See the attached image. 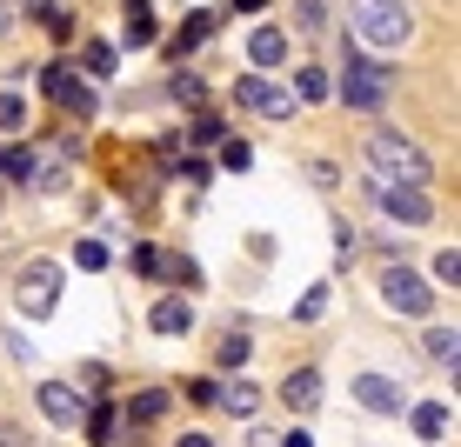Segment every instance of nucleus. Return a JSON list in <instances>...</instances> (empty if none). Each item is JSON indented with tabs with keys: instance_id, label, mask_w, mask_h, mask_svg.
<instances>
[{
	"instance_id": "f257e3e1",
	"label": "nucleus",
	"mask_w": 461,
	"mask_h": 447,
	"mask_svg": "<svg viewBox=\"0 0 461 447\" xmlns=\"http://www.w3.org/2000/svg\"><path fill=\"white\" fill-rule=\"evenodd\" d=\"M368 167H375V181H415V187H428V154L415 148L408 134H394V127H375L368 134Z\"/></svg>"
},
{
	"instance_id": "f03ea898",
	"label": "nucleus",
	"mask_w": 461,
	"mask_h": 447,
	"mask_svg": "<svg viewBox=\"0 0 461 447\" xmlns=\"http://www.w3.org/2000/svg\"><path fill=\"white\" fill-rule=\"evenodd\" d=\"M348 27L368 47H402L415 34V13H408V0H355V7H348Z\"/></svg>"
},
{
	"instance_id": "7ed1b4c3",
	"label": "nucleus",
	"mask_w": 461,
	"mask_h": 447,
	"mask_svg": "<svg viewBox=\"0 0 461 447\" xmlns=\"http://www.w3.org/2000/svg\"><path fill=\"white\" fill-rule=\"evenodd\" d=\"M388 87H394V67H381L368 54H341V107L381 114V107H388Z\"/></svg>"
},
{
	"instance_id": "20e7f679",
	"label": "nucleus",
	"mask_w": 461,
	"mask_h": 447,
	"mask_svg": "<svg viewBox=\"0 0 461 447\" xmlns=\"http://www.w3.org/2000/svg\"><path fill=\"white\" fill-rule=\"evenodd\" d=\"M14 308H21L27 321H47V314L60 308V261H27L21 274H14Z\"/></svg>"
},
{
	"instance_id": "39448f33",
	"label": "nucleus",
	"mask_w": 461,
	"mask_h": 447,
	"mask_svg": "<svg viewBox=\"0 0 461 447\" xmlns=\"http://www.w3.org/2000/svg\"><path fill=\"white\" fill-rule=\"evenodd\" d=\"M381 300H388L394 314H415L421 321V314L435 308V281H421L415 267H381Z\"/></svg>"
},
{
	"instance_id": "423d86ee",
	"label": "nucleus",
	"mask_w": 461,
	"mask_h": 447,
	"mask_svg": "<svg viewBox=\"0 0 461 447\" xmlns=\"http://www.w3.org/2000/svg\"><path fill=\"white\" fill-rule=\"evenodd\" d=\"M375 201H381V214L402 220V228H428V220H435V201H428L415 181H375Z\"/></svg>"
},
{
	"instance_id": "0eeeda50",
	"label": "nucleus",
	"mask_w": 461,
	"mask_h": 447,
	"mask_svg": "<svg viewBox=\"0 0 461 447\" xmlns=\"http://www.w3.org/2000/svg\"><path fill=\"white\" fill-rule=\"evenodd\" d=\"M47 94H54V101H60V114H74V121H94V114H101L94 87H87V81H74V74L60 67V60L47 67Z\"/></svg>"
},
{
	"instance_id": "6e6552de",
	"label": "nucleus",
	"mask_w": 461,
	"mask_h": 447,
	"mask_svg": "<svg viewBox=\"0 0 461 447\" xmlns=\"http://www.w3.org/2000/svg\"><path fill=\"white\" fill-rule=\"evenodd\" d=\"M234 101L241 107H254V114H275V121H294V107H301V94H288V87H267V81H234Z\"/></svg>"
},
{
	"instance_id": "1a4fd4ad",
	"label": "nucleus",
	"mask_w": 461,
	"mask_h": 447,
	"mask_svg": "<svg viewBox=\"0 0 461 447\" xmlns=\"http://www.w3.org/2000/svg\"><path fill=\"white\" fill-rule=\"evenodd\" d=\"M41 414H47L54 427H81L87 394H81V388H68V380H41Z\"/></svg>"
},
{
	"instance_id": "9d476101",
	"label": "nucleus",
	"mask_w": 461,
	"mask_h": 447,
	"mask_svg": "<svg viewBox=\"0 0 461 447\" xmlns=\"http://www.w3.org/2000/svg\"><path fill=\"white\" fill-rule=\"evenodd\" d=\"M355 401L368 407V414H402V407H408V394L394 388L388 374H361V380H355Z\"/></svg>"
},
{
	"instance_id": "9b49d317",
	"label": "nucleus",
	"mask_w": 461,
	"mask_h": 447,
	"mask_svg": "<svg viewBox=\"0 0 461 447\" xmlns=\"http://www.w3.org/2000/svg\"><path fill=\"white\" fill-rule=\"evenodd\" d=\"M281 401H288L294 414H314L321 407V367H294V374L281 380Z\"/></svg>"
},
{
	"instance_id": "f8f14e48",
	"label": "nucleus",
	"mask_w": 461,
	"mask_h": 447,
	"mask_svg": "<svg viewBox=\"0 0 461 447\" xmlns=\"http://www.w3.org/2000/svg\"><path fill=\"white\" fill-rule=\"evenodd\" d=\"M148 327H154V334H167V341H181V334H194V308H187L181 294H167V300H154Z\"/></svg>"
},
{
	"instance_id": "ddd939ff",
	"label": "nucleus",
	"mask_w": 461,
	"mask_h": 447,
	"mask_svg": "<svg viewBox=\"0 0 461 447\" xmlns=\"http://www.w3.org/2000/svg\"><path fill=\"white\" fill-rule=\"evenodd\" d=\"M248 60L254 67H281V60H288V34H281V27H254L248 34Z\"/></svg>"
},
{
	"instance_id": "4468645a",
	"label": "nucleus",
	"mask_w": 461,
	"mask_h": 447,
	"mask_svg": "<svg viewBox=\"0 0 461 447\" xmlns=\"http://www.w3.org/2000/svg\"><path fill=\"white\" fill-rule=\"evenodd\" d=\"M34 174H41L34 148H7V154H0V181H7V187H34Z\"/></svg>"
},
{
	"instance_id": "2eb2a0df",
	"label": "nucleus",
	"mask_w": 461,
	"mask_h": 447,
	"mask_svg": "<svg viewBox=\"0 0 461 447\" xmlns=\"http://www.w3.org/2000/svg\"><path fill=\"white\" fill-rule=\"evenodd\" d=\"M154 40V7L148 0H127V47H148Z\"/></svg>"
},
{
	"instance_id": "dca6fc26",
	"label": "nucleus",
	"mask_w": 461,
	"mask_h": 447,
	"mask_svg": "<svg viewBox=\"0 0 461 447\" xmlns=\"http://www.w3.org/2000/svg\"><path fill=\"white\" fill-rule=\"evenodd\" d=\"M214 401H221V407H228V414H241V421H248V414H254V407H261V394H254V388H248V380H234V388H214Z\"/></svg>"
},
{
	"instance_id": "f3484780",
	"label": "nucleus",
	"mask_w": 461,
	"mask_h": 447,
	"mask_svg": "<svg viewBox=\"0 0 461 447\" xmlns=\"http://www.w3.org/2000/svg\"><path fill=\"white\" fill-rule=\"evenodd\" d=\"M161 414H167V394H161V388H148V394H134V401H127V421H140V427L161 421Z\"/></svg>"
},
{
	"instance_id": "a211bd4d",
	"label": "nucleus",
	"mask_w": 461,
	"mask_h": 447,
	"mask_svg": "<svg viewBox=\"0 0 461 447\" xmlns=\"http://www.w3.org/2000/svg\"><path fill=\"white\" fill-rule=\"evenodd\" d=\"M428 354L448 361V374H455V361H461V334H455V327H428Z\"/></svg>"
},
{
	"instance_id": "6ab92c4d",
	"label": "nucleus",
	"mask_w": 461,
	"mask_h": 447,
	"mask_svg": "<svg viewBox=\"0 0 461 447\" xmlns=\"http://www.w3.org/2000/svg\"><path fill=\"white\" fill-rule=\"evenodd\" d=\"M441 427H448V407H441V401H421V407H415V434H421V441H441Z\"/></svg>"
},
{
	"instance_id": "aec40b11",
	"label": "nucleus",
	"mask_w": 461,
	"mask_h": 447,
	"mask_svg": "<svg viewBox=\"0 0 461 447\" xmlns=\"http://www.w3.org/2000/svg\"><path fill=\"white\" fill-rule=\"evenodd\" d=\"M208 34H214V13H194V21H187L181 34H174V60H181V54H187L194 40H208Z\"/></svg>"
},
{
	"instance_id": "412c9836",
	"label": "nucleus",
	"mask_w": 461,
	"mask_h": 447,
	"mask_svg": "<svg viewBox=\"0 0 461 447\" xmlns=\"http://www.w3.org/2000/svg\"><path fill=\"white\" fill-rule=\"evenodd\" d=\"M81 60H87V74H94V81H107V74L121 67V54H114V47H107V40H94V47H87Z\"/></svg>"
},
{
	"instance_id": "4be33fe9",
	"label": "nucleus",
	"mask_w": 461,
	"mask_h": 447,
	"mask_svg": "<svg viewBox=\"0 0 461 447\" xmlns=\"http://www.w3.org/2000/svg\"><path fill=\"white\" fill-rule=\"evenodd\" d=\"M27 127V101L21 94H0V134H21Z\"/></svg>"
},
{
	"instance_id": "5701e85b",
	"label": "nucleus",
	"mask_w": 461,
	"mask_h": 447,
	"mask_svg": "<svg viewBox=\"0 0 461 447\" xmlns=\"http://www.w3.org/2000/svg\"><path fill=\"white\" fill-rule=\"evenodd\" d=\"M294 94H301V101H328V94H335V81H328L321 67H301V87H294Z\"/></svg>"
},
{
	"instance_id": "b1692460",
	"label": "nucleus",
	"mask_w": 461,
	"mask_h": 447,
	"mask_svg": "<svg viewBox=\"0 0 461 447\" xmlns=\"http://www.w3.org/2000/svg\"><path fill=\"white\" fill-rule=\"evenodd\" d=\"M134 267L161 281V274H174V254H161V247H140V254H134Z\"/></svg>"
},
{
	"instance_id": "393cba45",
	"label": "nucleus",
	"mask_w": 461,
	"mask_h": 447,
	"mask_svg": "<svg viewBox=\"0 0 461 447\" xmlns=\"http://www.w3.org/2000/svg\"><path fill=\"white\" fill-rule=\"evenodd\" d=\"M254 354V341H248V334H221V361H228V367H241Z\"/></svg>"
},
{
	"instance_id": "a878e982",
	"label": "nucleus",
	"mask_w": 461,
	"mask_h": 447,
	"mask_svg": "<svg viewBox=\"0 0 461 447\" xmlns=\"http://www.w3.org/2000/svg\"><path fill=\"white\" fill-rule=\"evenodd\" d=\"M435 281L461 287V254H455V247H441V254H435Z\"/></svg>"
},
{
	"instance_id": "bb28decb",
	"label": "nucleus",
	"mask_w": 461,
	"mask_h": 447,
	"mask_svg": "<svg viewBox=\"0 0 461 447\" xmlns=\"http://www.w3.org/2000/svg\"><path fill=\"white\" fill-rule=\"evenodd\" d=\"M194 140H201V148H214V140H221V121H214V114H194Z\"/></svg>"
},
{
	"instance_id": "cd10ccee",
	"label": "nucleus",
	"mask_w": 461,
	"mask_h": 447,
	"mask_svg": "<svg viewBox=\"0 0 461 447\" xmlns=\"http://www.w3.org/2000/svg\"><path fill=\"white\" fill-rule=\"evenodd\" d=\"M221 161H228V167H248V140H228V134H221Z\"/></svg>"
},
{
	"instance_id": "c85d7f7f",
	"label": "nucleus",
	"mask_w": 461,
	"mask_h": 447,
	"mask_svg": "<svg viewBox=\"0 0 461 447\" xmlns=\"http://www.w3.org/2000/svg\"><path fill=\"white\" fill-rule=\"evenodd\" d=\"M321 308H328V287H308V300H301V321H314Z\"/></svg>"
},
{
	"instance_id": "c756f323",
	"label": "nucleus",
	"mask_w": 461,
	"mask_h": 447,
	"mask_svg": "<svg viewBox=\"0 0 461 447\" xmlns=\"http://www.w3.org/2000/svg\"><path fill=\"white\" fill-rule=\"evenodd\" d=\"M174 101H201V81H194V74H174Z\"/></svg>"
},
{
	"instance_id": "7c9ffc66",
	"label": "nucleus",
	"mask_w": 461,
	"mask_h": 447,
	"mask_svg": "<svg viewBox=\"0 0 461 447\" xmlns=\"http://www.w3.org/2000/svg\"><path fill=\"white\" fill-rule=\"evenodd\" d=\"M81 267H107V247L101 241H81Z\"/></svg>"
},
{
	"instance_id": "2f4dec72",
	"label": "nucleus",
	"mask_w": 461,
	"mask_h": 447,
	"mask_svg": "<svg viewBox=\"0 0 461 447\" xmlns=\"http://www.w3.org/2000/svg\"><path fill=\"white\" fill-rule=\"evenodd\" d=\"M7 27H14V7H7V0H0V34H7Z\"/></svg>"
},
{
	"instance_id": "473e14b6",
	"label": "nucleus",
	"mask_w": 461,
	"mask_h": 447,
	"mask_svg": "<svg viewBox=\"0 0 461 447\" xmlns=\"http://www.w3.org/2000/svg\"><path fill=\"white\" fill-rule=\"evenodd\" d=\"M0 187H7V181H0Z\"/></svg>"
}]
</instances>
